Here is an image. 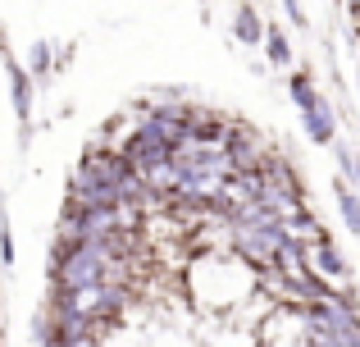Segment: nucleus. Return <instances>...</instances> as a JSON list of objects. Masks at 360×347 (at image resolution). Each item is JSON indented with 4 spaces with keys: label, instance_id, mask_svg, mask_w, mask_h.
Returning <instances> with one entry per match:
<instances>
[{
    "label": "nucleus",
    "instance_id": "1",
    "mask_svg": "<svg viewBox=\"0 0 360 347\" xmlns=\"http://www.w3.org/2000/svg\"><path fill=\"white\" fill-rule=\"evenodd\" d=\"M178 288L192 315H229L255 293V270L233 251H196L178 275Z\"/></svg>",
    "mask_w": 360,
    "mask_h": 347
},
{
    "label": "nucleus",
    "instance_id": "2",
    "mask_svg": "<svg viewBox=\"0 0 360 347\" xmlns=\"http://www.w3.org/2000/svg\"><path fill=\"white\" fill-rule=\"evenodd\" d=\"M141 347H196V339L187 329H174V324H146Z\"/></svg>",
    "mask_w": 360,
    "mask_h": 347
}]
</instances>
